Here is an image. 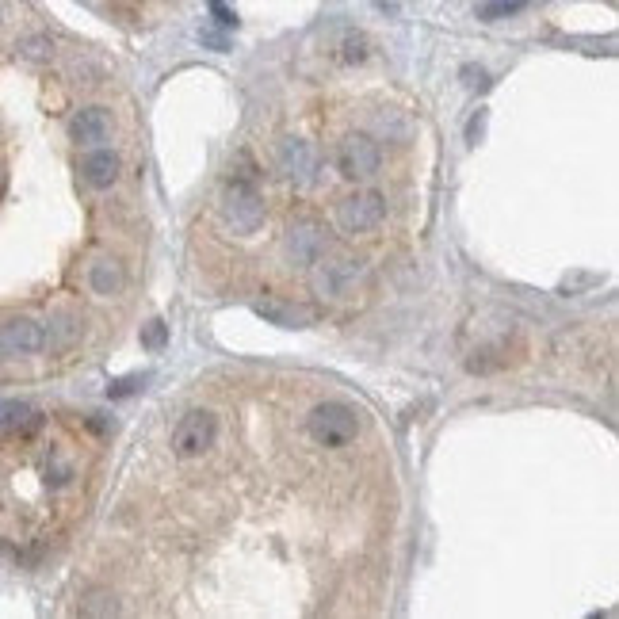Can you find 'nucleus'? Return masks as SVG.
<instances>
[{
	"label": "nucleus",
	"mask_w": 619,
	"mask_h": 619,
	"mask_svg": "<svg viewBox=\"0 0 619 619\" xmlns=\"http://www.w3.org/2000/svg\"><path fill=\"white\" fill-rule=\"evenodd\" d=\"M222 222L241 237L257 234L260 226H264V195L257 192V184H249V180H226Z\"/></svg>",
	"instance_id": "f03ea898"
},
{
	"label": "nucleus",
	"mask_w": 619,
	"mask_h": 619,
	"mask_svg": "<svg viewBox=\"0 0 619 619\" xmlns=\"http://www.w3.org/2000/svg\"><path fill=\"white\" fill-rule=\"evenodd\" d=\"M524 8H528V0H482L478 4V20H509L516 12H524Z\"/></svg>",
	"instance_id": "f3484780"
},
{
	"label": "nucleus",
	"mask_w": 619,
	"mask_h": 619,
	"mask_svg": "<svg viewBox=\"0 0 619 619\" xmlns=\"http://www.w3.org/2000/svg\"><path fill=\"white\" fill-rule=\"evenodd\" d=\"M283 249H287V257L295 260V264H318L325 253H329V230L314 222V218H299V222H291V230L283 237Z\"/></svg>",
	"instance_id": "0eeeda50"
},
{
	"label": "nucleus",
	"mask_w": 619,
	"mask_h": 619,
	"mask_svg": "<svg viewBox=\"0 0 619 619\" xmlns=\"http://www.w3.org/2000/svg\"><path fill=\"white\" fill-rule=\"evenodd\" d=\"M379 130H383V134H398V138H409V127H406V123H398L394 115H379Z\"/></svg>",
	"instance_id": "412c9836"
},
{
	"label": "nucleus",
	"mask_w": 619,
	"mask_h": 619,
	"mask_svg": "<svg viewBox=\"0 0 619 619\" xmlns=\"http://www.w3.org/2000/svg\"><path fill=\"white\" fill-rule=\"evenodd\" d=\"M463 77H467L470 88H486V85H490V81H486V73H482V69H474V65H467V69H463Z\"/></svg>",
	"instance_id": "b1692460"
},
{
	"label": "nucleus",
	"mask_w": 619,
	"mask_h": 619,
	"mask_svg": "<svg viewBox=\"0 0 619 619\" xmlns=\"http://www.w3.org/2000/svg\"><path fill=\"white\" fill-rule=\"evenodd\" d=\"M134 390H138V379H123V383L107 386V394H111V398H127V394H134Z\"/></svg>",
	"instance_id": "4be33fe9"
},
{
	"label": "nucleus",
	"mask_w": 619,
	"mask_h": 619,
	"mask_svg": "<svg viewBox=\"0 0 619 619\" xmlns=\"http://www.w3.org/2000/svg\"><path fill=\"white\" fill-rule=\"evenodd\" d=\"M123 283H127V272H123V264H119L115 257H96L92 264H88V287H92L100 299L119 295Z\"/></svg>",
	"instance_id": "9b49d317"
},
{
	"label": "nucleus",
	"mask_w": 619,
	"mask_h": 619,
	"mask_svg": "<svg viewBox=\"0 0 619 619\" xmlns=\"http://www.w3.org/2000/svg\"><path fill=\"white\" fill-rule=\"evenodd\" d=\"M81 616H119V604H115L111 593L96 589V593H88L85 604H81Z\"/></svg>",
	"instance_id": "a211bd4d"
},
{
	"label": "nucleus",
	"mask_w": 619,
	"mask_h": 619,
	"mask_svg": "<svg viewBox=\"0 0 619 619\" xmlns=\"http://www.w3.org/2000/svg\"><path fill=\"white\" fill-rule=\"evenodd\" d=\"M81 172H85V180L92 188H111L119 180V172H123V161H119V153L111 150H92L81 161Z\"/></svg>",
	"instance_id": "f8f14e48"
},
{
	"label": "nucleus",
	"mask_w": 619,
	"mask_h": 619,
	"mask_svg": "<svg viewBox=\"0 0 619 619\" xmlns=\"http://www.w3.org/2000/svg\"><path fill=\"white\" fill-rule=\"evenodd\" d=\"M276 165L287 180L295 184H310L318 176V150L306 138H283L276 150Z\"/></svg>",
	"instance_id": "1a4fd4ad"
},
{
	"label": "nucleus",
	"mask_w": 619,
	"mask_h": 619,
	"mask_svg": "<svg viewBox=\"0 0 619 619\" xmlns=\"http://www.w3.org/2000/svg\"><path fill=\"white\" fill-rule=\"evenodd\" d=\"M142 341L150 344V348H157V344L165 341V325H161V321H150V329H146V337H142Z\"/></svg>",
	"instance_id": "5701e85b"
},
{
	"label": "nucleus",
	"mask_w": 619,
	"mask_h": 619,
	"mask_svg": "<svg viewBox=\"0 0 619 619\" xmlns=\"http://www.w3.org/2000/svg\"><path fill=\"white\" fill-rule=\"evenodd\" d=\"M226 180H249V184H257V161L249 153H237L234 161H230V176Z\"/></svg>",
	"instance_id": "6ab92c4d"
},
{
	"label": "nucleus",
	"mask_w": 619,
	"mask_h": 619,
	"mask_svg": "<svg viewBox=\"0 0 619 619\" xmlns=\"http://www.w3.org/2000/svg\"><path fill=\"white\" fill-rule=\"evenodd\" d=\"M211 4V12H214V20L222 23V27H237V16L226 8V0H207Z\"/></svg>",
	"instance_id": "aec40b11"
},
{
	"label": "nucleus",
	"mask_w": 619,
	"mask_h": 619,
	"mask_svg": "<svg viewBox=\"0 0 619 619\" xmlns=\"http://www.w3.org/2000/svg\"><path fill=\"white\" fill-rule=\"evenodd\" d=\"M214 440H218V417L211 409H192L180 417V425L172 432V451L180 459H199L203 451L214 448Z\"/></svg>",
	"instance_id": "20e7f679"
},
{
	"label": "nucleus",
	"mask_w": 619,
	"mask_h": 619,
	"mask_svg": "<svg viewBox=\"0 0 619 619\" xmlns=\"http://www.w3.org/2000/svg\"><path fill=\"white\" fill-rule=\"evenodd\" d=\"M367 54H371L367 35H363V31H344L341 35V62L344 65H360V62H367Z\"/></svg>",
	"instance_id": "dca6fc26"
},
{
	"label": "nucleus",
	"mask_w": 619,
	"mask_h": 619,
	"mask_svg": "<svg viewBox=\"0 0 619 619\" xmlns=\"http://www.w3.org/2000/svg\"><path fill=\"white\" fill-rule=\"evenodd\" d=\"M43 421L27 402H0V428H35Z\"/></svg>",
	"instance_id": "2eb2a0df"
},
{
	"label": "nucleus",
	"mask_w": 619,
	"mask_h": 619,
	"mask_svg": "<svg viewBox=\"0 0 619 619\" xmlns=\"http://www.w3.org/2000/svg\"><path fill=\"white\" fill-rule=\"evenodd\" d=\"M111 134V115L104 107H81L73 119H69V138L77 146H100Z\"/></svg>",
	"instance_id": "9d476101"
},
{
	"label": "nucleus",
	"mask_w": 619,
	"mask_h": 619,
	"mask_svg": "<svg viewBox=\"0 0 619 619\" xmlns=\"http://www.w3.org/2000/svg\"><path fill=\"white\" fill-rule=\"evenodd\" d=\"M46 348V325L35 318H8L0 325V352L12 356H39Z\"/></svg>",
	"instance_id": "6e6552de"
},
{
	"label": "nucleus",
	"mask_w": 619,
	"mask_h": 619,
	"mask_svg": "<svg viewBox=\"0 0 619 619\" xmlns=\"http://www.w3.org/2000/svg\"><path fill=\"white\" fill-rule=\"evenodd\" d=\"M306 432L321 448H348L360 436V413H356V406L341 402V398H329V402L310 409Z\"/></svg>",
	"instance_id": "f257e3e1"
},
{
	"label": "nucleus",
	"mask_w": 619,
	"mask_h": 619,
	"mask_svg": "<svg viewBox=\"0 0 619 619\" xmlns=\"http://www.w3.org/2000/svg\"><path fill=\"white\" fill-rule=\"evenodd\" d=\"M257 314L279 329H306L314 321V314L299 302H257Z\"/></svg>",
	"instance_id": "ddd939ff"
},
{
	"label": "nucleus",
	"mask_w": 619,
	"mask_h": 619,
	"mask_svg": "<svg viewBox=\"0 0 619 619\" xmlns=\"http://www.w3.org/2000/svg\"><path fill=\"white\" fill-rule=\"evenodd\" d=\"M379 169H383V150L375 134H348L337 146V172L344 180L360 184V180H371Z\"/></svg>",
	"instance_id": "7ed1b4c3"
},
{
	"label": "nucleus",
	"mask_w": 619,
	"mask_h": 619,
	"mask_svg": "<svg viewBox=\"0 0 619 619\" xmlns=\"http://www.w3.org/2000/svg\"><path fill=\"white\" fill-rule=\"evenodd\" d=\"M367 276V264L356 257H337V260H318V272H314V291L321 299H341L348 295L360 279Z\"/></svg>",
	"instance_id": "423d86ee"
},
{
	"label": "nucleus",
	"mask_w": 619,
	"mask_h": 619,
	"mask_svg": "<svg viewBox=\"0 0 619 619\" xmlns=\"http://www.w3.org/2000/svg\"><path fill=\"white\" fill-rule=\"evenodd\" d=\"M77 333H81V321L73 318V314H58V318L50 321V329H46V348L62 352V348H69V344L77 341Z\"/></svg>",
	"instance_id": "4468645a"
},
{
	"label": "nucleus",
	"mask_w": 619,
	"mask_h": 619,
	"mask_svg": "<svg viewBox=\"0 0 619 619\" xmlns=\"http://www.w3.org/2000/svg\"><path fill=\"white\" fill-rule=\"evenodd\" d=\"M386 218V199L379 192H352L337 203V226L344 234H371Z\"/></svg>",
	"instance_id": "39448f33"
},
{
	"label": "nucleus",
	"mask_w": 619,
	"mask_h": 619,
	"mask_svg": "<svg viewBox=\"0 0 619 619\" xmlns=\"http://www.w3.org/2000/svg\"><path fill=\"white\" fill-rule=\"evenodd\" d=\"M27 54H31V58H46V54H50V43H46V39H31V43H27Z\"/></svg>",
	"instance_id": "393cba45"
}]
</instances>
